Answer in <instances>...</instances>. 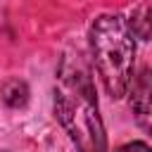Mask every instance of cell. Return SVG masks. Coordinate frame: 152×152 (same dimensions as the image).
Listing matches in <instances>:
<instances>
[{"mask_svg": "<svg viewBox=\"0 0 152 152\" xmlns=\"http://www.w3.org/2000/svg\"><path fill=\"white\" fill-rule=\"evenodd\" d=\"M128 104L135 116V124L152 135V69L145 66L128 86Z\"/></svg>", "mask_w": 152, "mask_h": 152, "instance_id": "3", "label": "cell"}, {"mask_svg": "<svg viewBox=\"0 0 152 152\" xmlns=\"http://www.w3.org/2000/svg\"><path fill=\"white\" fill-rule=\"evenodd\" d=\"M133 36H140V38H147L152 40V7L150 5H142L133 12L131 21H128Z\"/></svg>", "mask_w": 152, "mask_h": 152, "instance_id": "5", "label": "cell"}, {"mask_svg": "<svg viewBox=\"0 0 152 152\" xmlns=\"http://www.w3.org/2000/svg\"><path fill=\"white\" fill-rule=\"evenodd\" d=\"M55 114L78 152H107L90 71L78 55H64L55 81Z\"/></svg>", "mask_w": 152, "mask_h": 152, "instance_id": "1", "label": "cell"}, {"mask_svg": "<svg viewBox=\"0 0 152 152\" xmlns=\"http://www.w3.org/2000/svg\"><path fill=\"white\" fill-rule=\"evenodd\" d=\"M116 152H152V147L140 142V140H133V142H126V145L116 147Z\"/></svg>", "mask_w": 152, "mask_h": 152, "instance_id": "6", "label": "cell"}, {"mask_svg": "<svg viewBox=\"0 0 152 152\" xmlns=\"http://www.w3.org/2000/svg\"><path fill=\"white\" fill-rule=\"evenodd\" d=\"M2 100H5L10 107H14V109L24 107V104L28 102V86H26L24 81H19V78H10V81L2 86Z\"/></svg>", "mask_w": 152, "mask_h": 152, "instance_id": "4", "label": "cell"}, {"mask_svg": "<svg viewBox=\"0 0 152 152\" xmlns=\"http://www.w3.org/2000/svg\"><path fill=\"white\" fill-rule=\"evenodd\" d=\"M90 52L95 71L109 97L119 100L133 81L135 36L119 14H100L90 26Z\"/></svg>", "mask_w": 152, "mask_h": 152, "instance_id": "2", "label": "cell"}]
</instances>
